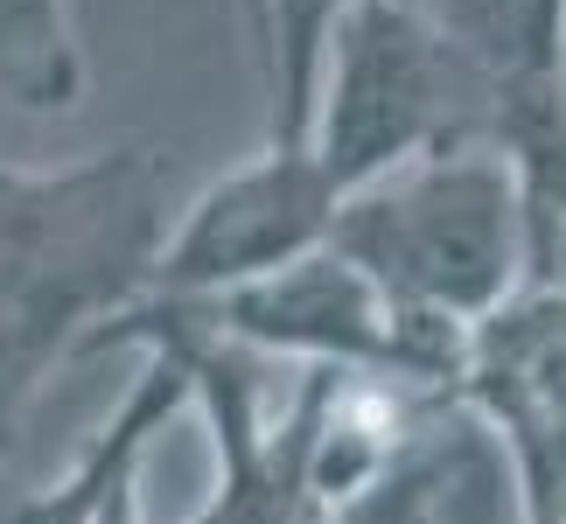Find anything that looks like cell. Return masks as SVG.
<instances>
[{
	"label": "cell",
	"instance_id": "cell-1",
	"mask_svg": "<svg viewBox=\"0 0 566 524\" xmlns=\"http://www.w3.org/2000/svg\"><path fill=\"white\" fill-rule=\"evenodd\" d=\"M161 245V175L147 147L21 175L0 168V412L50 349L134 308Z\"/></svg>",
	"mask_w": 566,
	"mask_h": 524
},
{
	"label": "cell",
	"instance_id": "cell-2",
	"mask_svg": "<svg viewBox=\"0 0 566 524\" xmlns=\"http://www.w3.org/2000/svg\"><path fill=\"white\" fill-rule=\"evenodd\" d=\"M329 245L412 322L469 329L525 287V196L490 134L441 140L343 196Z\"/></svg>",
	"mask_w": 566,
	"mask_h": 524
},
{
	"label": "cell",
	"instance_id": "cell-3",
	"mask_svg": "<svg viewBox=\"0 0 566 524\" xmlns=\"http://www.w3.org/2000/svg\"><path fill=\"white\" fill-rule=\"evenodd\" d=\"M496 98L490 84L448 50V35L412 0H357L336 21L329 56L315 77L308 147L336 189L350 196L371 175L399 168L441 140L490 134Z\"/></svg>",
	"mask_w": 566,
	"mask_h": 524
},
{
	"label": "cell",
	"instance_id": "cell-4",
	"mask_svg": "<svg viewBox=\"0 0 566 524\" xmlns=\"http://www.w3.org/2000/svg\"><path fill=\"white\" fill-rule=\"evenodd\" d=\"M161 308L189 315L196 329H210L217 343L245 349V357H294L308 370H343V378L448 385L454 357H462V329L412 322L336 245H315L294 266L259 273L210 301H161Z\"/></svg>",
	"mask_w": 566,
	"mask_h": 524
},
{
	"label": "cell",
	"instance_id": "cell-5",
	"mask_svg": "<svg viewBox=\"0 0 566 524\" xmlns=\"http://www.w3.org/2000/svg\"><path fill=\"white\" fill-rule=\"evenodd\" d=\"M336 210H343V189L315 147L266 140L252 161L224 168L182 203V217L155 245L140 301H210L259 273L294 266L315 245H329Z\"/></svg>",
	"mask_w": 566,
	"mask_h": 524
},
{
	"label": "cell",
	"instance_id": "cell-6",
	"mask_svg": "<svg viewBox=\"0 0 566 524\" xmlns=\"http://www.w3.org/2000/svg\"><path fill=\"white\" fill-rule=\"evenodd\" d=\"M448 399L504 448L517 524L566 517V287H517L462 329Z\"/></svg>",
	"mask_w": 566,
	"mask_h": 524
},
{
	"label": "cell",
	"instance_id": "cell-7",
	"mask_svg": "<svg viewBox=\"0 0 566 524\" xmlns=\"http://www.w3.org/2000/svg\"><path fill=\"white\" fill-rule=\"evenodd\" d=\"M490 98L553 92L566 77V0H412Z\"/></svg>",
	"mask_w": 566,
	"mask_h": 524
},
{
	"label": "cell",
	"instance_id": "cell-8",
	"mask_svg": "<svg viewBox=\"0 0 566 524\" xmlns=\"http://www.w3.org/2000/svg\"><path fill=\"white\" fill-rule=\"evenodd\" d=\"M245 8H252L259 71H266V98H273V134L266 140H308L322 56H329L336 21L350 14L357 0H245Z\"/></svg>",
	"mask_w": 566,
	"mask_h": 524
},
{
	"label": "cell",
	"instance_id": "cell-9",
	"mask_svg": "<svg viewBox=\"0 0 566 524\" xmlns=\"http://www.w3.org/2000/svg\"><path fill=\"white\" fill-rule=\"evenodd\" d=\"M0 98L21 113H77L84 50L71 0H0Z\"/></svg>",
	"mask_w": 566,
	"mask_h": 524
}]
</instances>
